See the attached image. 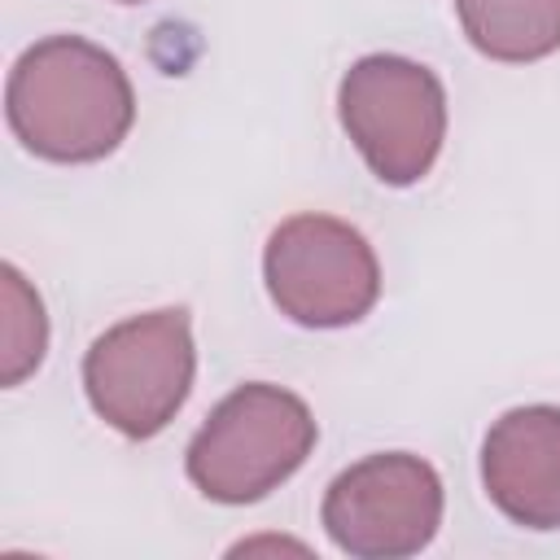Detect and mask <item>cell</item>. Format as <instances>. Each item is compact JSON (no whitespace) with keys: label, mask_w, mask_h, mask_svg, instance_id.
I'll return each instance as SVG.
<instances>
[{"label":"cell","mask_w":560,"mask_h":560,"mask_svg":"<svg viewBox=\"0 0 560 560\" xmlns=\"http://www.w3.org/2000/svg\"><path fill=\"white\" fill-rule=\"evenodd\" d=\"M13 136L44 162H101L131 122L136 92L114 52L83 35H48L31 44L4 88Z\"/></svg>","instance_id":"obj_1"},{"label":"cell","mask_w":560,"mask_h":560,"mask_svg":"<svg viewBox=\"0 0 560 560\" xmlns=\"http://www.w3.org/2000/svg\"><path fill=\"white\" fill-rule=\"evenodd\" d=\"M0 280H4V368H0V381L4 385H18L26 372L39 368L44 359V346H48V319H44V302L39 293L22 280L18 267H0Z\"/></svg>","instance_id":"obj_9"},{"label":"cell","mask_w":560,"mask_h":560,"mask_svg":"<svg viewBox=\"0 0 560 560\" xmlns=\"http://www.w3.org/2000/svg\"><path fill=\"white\" fill-rule=\"evenodd\" d=\"M337 114L368 171L407 188L429 175L446 140V92L438 74L411 57H359L337 88Z\"/></svg>","instance_id":"obj_4"},{"label":"cell","mask_w":560,"mask_h":560,"mask_svg":"<svg viewBox=\"0 0 560 560\" xmlns=\"http://www.w3.org/2000/svg\"><path fill=\"white\" fill-rule=\"evenodd\" d=\"M118 4H140V0H118Z\"/></svg>","instance_id":"obj_10"},{"label":"cell","mask_w":560,"mask_h":560,"mask_svg":"<svg viewBox=\"0 0 560 560\" xmlns=\"http://www.w3.org/2000/svg\"><path fill=\"white\" fill-rule=\"evenodd\" d=\"M455 13L490 61H538L560 48V0H455Z\"/></svg>","instance_id":"obj_8"},{"label":"cell","mask_w":560,"mask_h":560,"mask_svg":"<svg viewBox=\"0 0 560 560\" xmlns=\"http://www.w3.org/2000/svg\"><path fill=\"white\" fill-rule=\"evenodd\" d=\"M490 503L525 529H560V407L503 411L481 442Z\"/></svg>","instance_id":"obj_7"},{"label":"cell","mask_w":560,"mask_h":560,"mask_svg":"<svg viewBox=\"0 0 560 560\" xmlns=\"http://www.w3.org/2000/svg\"><path fill=\"white\" fill-rule=\"evenodd\" d=\"M319 516L337 551L402 560L424 551L442 525V477L420 455L381 451L328 481Z\"/></svg>","instance_id":"obj_6"},{"label":"cell","mask_w":560,"mask_h":560,"mask_svg":"<svg viewBox=\"0 0 560 560\" xmlns=\"http://www.w3.org/2000/svg\"><path fill=\"white\" fill-rule=\"evenodd\" d=\"M197 372L192 319L184 306H162L105 328L83 354V389L92 411L122 438L162 433L184 407Z\"/></svg>","instance_id":"obj_3"},{"label":"cell","mask_w":560,"mask_h":560,"mask_svg":"<svg viewBox=\"0 0 560 560\" xmlns=\"http://www.w3.org/2000/svg\"><path fill=\"white\" fill-rule=\"evenodd\" d=\"M262 280L280 315L306 328L359 324L381 298V267L368 236L332 214L284 219L267 236Z\"/></svg>","instance_id":"obj_5"},{"label":"cell","mask_w":560,"mask_h":560,"mask_svg":"<svg viewBox=\"0 0 560 560\" xmlns=\"http://www.w3.org/2000/svg\"><path fill=\"white\" fill-rule=\"evenodd\" d=\"M311 451H315L311 407L280 385L249 381L232 389L192 433L184 468L206 499L236 508L289 481Z\"/></svg>","instance_id":"obj_2"}]
</instances>
